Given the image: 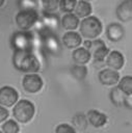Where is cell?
Listing matches in <instances>:
<instances>
[{
  "instance_id": "6da1fadb",
  "label": "cell",
  "mask_w": 132,
  "mask_h": 133,
  "mask_svg": "<svg viewBox=\"0 0 132 133\" xmlns=\"http://www.w3.org/2000/svg\"><path fill=\"white\" fill-rule=\"evenodd\" d=\"M12 63L16 69L28 74H36L39 71V62L31 50L15 51Z\"/></svg>"
},
{
  "instance_id": "7a4b0ae2",
  "label": "cell",
  "mask_w": 132,
  "mask_h": 133,
  "mask_svg": "<svg viewBox=\"0 0 132 133\" xmlns=\"http://www.w3.org/2000/svg\"><path fill=\"white\" fill-rule=\"evenodd\" d=\"M12 113H14L15 118L18 122L25 124L32 119V117L35 113V108H34V105L32 102L24 99V100L18 101L15 104Z\"/></svg>"
},
{
  "instance_id": "3957f363",
  "label": "cell",
  "mask_w": 132,
  "mask_h": 133,
  "mask_svg": "<svg viewBox=\"0 0 132 133\" xmlns=\"http://www.w3.org/2000/svg\"><path fill=\"white\" fill-rule=\"evenodd\" d=\"M102 29L101 21L95 16L84 18L80 23V33L86 38H96L102 32Z\"/></svg>"
},
{
  "instance_id": "277c9868",
  "label": "cell",
  "mask_w": 132,
  "mask_h": 133,
  "mask_svg": "<svg viewBox=\"0 0 132 133\" xmlns=\"http://www.w3.org/2000/svg\"><path fill=\"white\" fill-rule=\"evenodd\" d=\"M38 15L32 7H26L16 15V23L22 31H28L37 21Z\"/></svg>"
},
{
  "instance_id": "5b68a950",
  "label": "cell",
  "mask_w": 132,
  "mask_h": 133,
  "mask_svg": "<svg viewBox=\"0 0 132 133\" xmlns=\"http://www.w3.org/2000/svg\"><path fill=\"white\" fill-rule=\"evenodd\" d=\"M10 44L15 51L32 50L33 34L30 31H17L11 36Z\"/></svg>"
},
{
  "instance_id": "8992f818",
  "label": "cell",
  "mask_w": 132,
  "mask_h": 133,
  "mask_svg": "<svg viewBox=\"0 0 132 133\" xmlns=\"http://www.w3.org/2000/svg\"><path fill=\"white\" fill-rule=\"evenodd\" d=\"M84 46H85V49H87L88 51L89 50L93 51V56L97 61H103L109 53V49L105 46L104 42L101 39L85 41Z\"/></svg>"
},
{
  "instance_id": "52a82bcc",
  "label": "cell",
  "mask_w": 132,
  "mask_h": 133,
  "mask_svg": "<svg viewBox=\"0 0 132 133\" xmlns=\"http://www.w3.org/2000/svg\"><path fill=\"white\" fill-rule=\"evenodd\" d=\"M43 79L37 74H27L22 80V85L25 91L30 94H35L39 91L43 87Z\"/></svg>"
},
{
  "instance_id": "ba28073f",
  "label": "cell",
  "mask_w": 132,
  "mask_h": 133,
  "mask_svg": "<svg viewBox=\"0 0 132 133\" xmlns=\"http://www.w3.org/2000/svg\"><path fill=\"white\" fill-rule=\"evenodd\" d=\"M19 100V94L12 86H2L0 88V105L3 107H11Z\"/></svg>"
},
{
  "instance_id": "9c48e42d",
  "label": "cell",
  "mask_w": 132,
  "mask_h": 133,
  "mask_svg": "<svg viewBox=\"0 0 132 133\" xmlns=\"http://www.w3.org/2000/svg\"><path fill=\"white\" fill-rule=\"evenodd\" d=\"M124 63H125L124 55L116 50L109 52L108 55L106 56V64L111 70H114V71L121 70Z\"/></svg>"
},
{
  "instance_id": "30bf717a",
  "label": "cell",
  "mask_w": 132,
  "mask_h": 133,
  "mask_svg": "<svg viewBox=\"0 0 132 133\" xmlns=\"http://www.w3.org/2000/svg\"><path fill=\"white\" fill-rule=\"evenodd\" d=\"M99 80L103 85H114L120 80V74L111 69H103L99 73Z\"/></svg>"
},
{
  "instance_id": "8fae6325",
  "label": "cell",
  "mask_w": 132,
  "mask_h": 133,
  "mask_svg": "<svg viewBox=\"0 0 132 133\" xmlns=\"http://www.w3.org/2000/svg\"><path fill=\"white\" fill-rule=\"evenodd\" d=\"M116 17L122 22H128L132 19V1H123L116 7Z\"/></svg>"
},
{
  "instance_id": "7c38bea8",
  "label": "cell",
  "mask_w": 132,
  "mask_h": 133,
  "mask_svg": "<svg viewBox=\"0 0 132 133\" xmlns=\"http://www.w3.org/2000/svg\"><path fill=\"white\" fill-rule=\"evenodd\" d=\"M86 118L87 121L89 122V124L95 127V128H101L103 127L106 123H107V115L103 112H100L98 110H89L87 112V115H86Z\"/></svg>"
},
{
  "instance_id": "4fadbf2b",
  "label": "cell",
  "mask_w": 132,
  "mask_h": 133,
  "mask_svg": "<svg viewBox=\"0 0 132 133\" xmlns=\"http://www.w3.org/2000/svg\"><path fill=\"white\" fill-rule=\"evenodd\" d=\"M106 35H107L108 39H110L111 42H118L124 37L125 29L118 23H111L107 27Z\"/></svg>"
},
{
  "instance_id": "5bb4252c",
  "label": "cell",
  "mask_w": 132,
  "mask_h": 133,
  "mask_svg": "<svg viewBox=\"0 0 132 133\" xmlns=\"http://www.w3.org/2000/svg\"><path fill=\"white\" fill-rule=\"evenodd\" d=\"M63 45L69 49H76L82 43L81 35L76 31H68L62 36Z\"/></svg>"
},
{
  "instance_id": "9a60e30c",
  "label": "cell",
  "mask_w": 132,
  "mask_h": 133,
  "mask_svg": "<svg viewBox=\"0 0 132 133\" xmlns=\"http://www.w3.org/2000/svg\"><path fill=\"white\" fill-rule=\"evenodd\" d=\"M72 56H73V59L76 63L83 65L89 61V59L91 57V53H90V51H88L84 47H79L73 51Z\"/></svg>"
},
{
  "instance_id": "2e32d148",
  "label": "cell",
  "mask_w": 132,
  "mask_h": 133,
  "mask_svg": "<svg viewBox=\"0 0 132 133\" xmlns=\"http://www.w3.org/2000/svg\"><path fill=\"white\" fill-rule=\"evenodd\" d=\"M61 25L67 30H75L79 25V18L75 14H65L61 19Z\"/></svg>"
},
{
  "instance_id": "e0dca14e",
  "label": "cell",
  "mask_w": 132,
  "mask_h": 133,
  "mask_svg": "<svg viewBox=\"0 0 132 133\" xmlns=\"http://www.w3.org/2000/svg\"><path fill=\"white\" fill-rule=\"evenodd\" d=\"M93 7L88 1H79L75 6V15L78 18H87L91 14Z\"/></svg>"
},
{
  "instance_id": "ac0fdd59",
  "label": "cell",
  "mask_w": 132,
  "mask_h": 133,
  "mask_svg": "<svg viewBox=\"0 0 132 133\" xmlns=\"http://www.w3.org/2000/svg\"><path fill=\"white\" fill-rule=\"evenodd\" d=\"M117 88L125 96H131V94H132V77L131 76L123 77L118 82Z\"/></svg>"
},
{
  "instance_id": "d6986e66",
  "label": "cell",
  "mask_w": 132,
  "mask_h": 133,
  "mask_svg": "<svg viewBox=\"0 0 132 133\" xmlns=\"http://www.w3.org/2000/svg\"><path fill=\"white\" fill-rule=\"evenodd\" d=\"M109 97H110L111 102L114 105H122V104L125 105V103H126V96L117 87H113L111 89Z\"/></svg>"
},
{
  "instance_id": "ffe728a7",
  "label": "cell",
  "mask_w": 132,
  "mask_h": 133,
  "mask_svg": "<svg viewBox=\"0 0 132 133\" xmlns=\"http://www.w3.org/2000/svg\"><path fill=\"white\" fill-rule=\"evenodd\" d=\"M71 73L72 75L78 79V80H83L86 75H87V69L86 66L84 65H81V64H76V65H73L71 68Z\"/></svg>"
},
{
  "instance_id": "44dd1931",
  "label": "cell",
  "mask_w": 132,
  "mask_h": 133,
  "mask_svg": "<svg viewBox=\"0 0 132 133\" xmlns=\"http://www.w3.org/2000/svg\"><path fill=\"white\" fill-rule=\"evenodd\" d=\"M73 124H74V126H75L77 129L83 130V129H85L86 126H87V118H86V116H85L83 113L78 112V113H76V114L74 115V117H73Z\"/></svg>"
},
{
  "instance_id": "7402d4cb",
  "label": "cell",
  "mask_w": 132,
  "mask_h": 133,
  "mask_svg": "<svg viewBox=\"0 0 132 133\" xmlns=\"http://www.w3.org/2000/svg\"><path fill=\"white\" fill-rule=\"evenodd\" d=\"M2 130L4 133H18L20 130V127L16 121L8 119L2 125Z\"/></svg>"
},
{
  "instance_id": "603a6c76",
  "label": "cell",
  "mask_w": 132,
  "mask_h": 133,
  "mask_svg": "<svg viewBox=\"0 0 132 133\" xmlns=\"http://www.w3.org/2000/svg\"><path fill=\"white\" fill-rule=\"evenodd\" d=\"M76 4H77V1H74V0H62V1H59L58 6L61 9V11L65 14H72V11L75 9Z\"/></svg>"
},
{
  "instance_id": "cb8c5ba5",
  "label": "cell",
  "mask_w": 132,
  "mask_h": 133,
  "mask_svg": "<svg viewBox=\"0 0 132 133\" xmlns=\"http://www.w3.org/2000/svg\"><path fill=\"white\" fill-rule=\"evenodd\" d=\"M58 5H59V1H44L43 2V6H44L46 14H52L54 10L58 8Z\"/></svg>"
},
{
  "instance_id": "d4e9b609",
  "label": "cell",
  "mask_w": 132,
  "mask_h": 133,
  "mask_svg": "<svg viewBox=\"0 0 132 133\" xmlns=\"http://www.w3.org/2000/svg\"><path fill=\"white\" fill-rule=\"evenodd\" d=\"M55 133H76V130L73 126L68 124H60L56 127Z\"/></svg>"
},
{
  "instance_id": "484cf974",
  "label": "cell",
  "mask_w": 132,
  "mask_h": 133,
  "mask_svg": "<svg viewBox=\"0 0 132 133\" xmlns=\"http://www.w3.org/2000/svg\"><path fill=\"white\" fill-rule=\"evenodd\" d=\"M8 115H9L8 110H7L5 107H3V106L0 105V123H2V122H4L5 119H7Z\"/></svg>"
},
{
  "instance_id": "4316f807",
  "label": "cell",
  "mask_w": 132,
  "mask_h": 133,
  "mask_svg": "<svg viewBox=\"0 0 132 133\" xmlns=\"http://www.w3.org/2000/svg\"><path fill=\"white\" fill-rule=\"evenodd\" d=\"M3 3H4V1H3V0H0V6H1Z\"/></svg>"
},
{
  "instance_id": "83f0119b",
  "label": "cell",
  "mask_w": 132,
  "mask_h": 133,
  "mask_svg": "<svg viewBox=\"0 0 132 133\" xmlns=\"http://www.w3.org/2000/svg\"><path fill=\"white\" fill-rule=\"evenodd\" d=\"M0 133H2V132H1V131H0Z\"/></svg>"
}]
</instances>
